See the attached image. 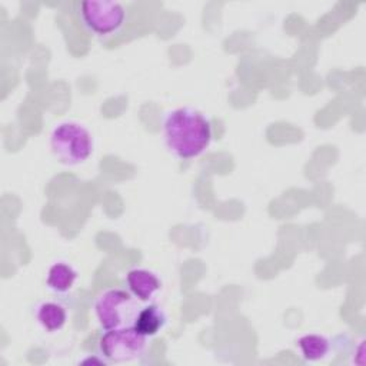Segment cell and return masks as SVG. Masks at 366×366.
<instances>
[{"instance_id": "obj_1", "label": "cell", "mask_w": 366, "mask_h": 366, "mask_svg": "<svg viewBox=\"0 0 366 366\" xmlns=\"http://www.w3.org/2000/svg\"><path fill=\"white\" fill-rule=\"evenodd\" d=\"M162 137L166 149L179 160L202 156L213 140L210 119L193 107L167 110L162 119Z\"/></svg>"}, {"instance_id": "obj_2", "label": "cell", "mask_w": 366, "mask_h": 366, "mask_svg": "<svg viewBox=\"0 0 366 366\" xmlns=\"http://www.w3.org/2000/svg\"><path fill=\"white\" fill-rule=\"evenodd\" d=\"M49 144L56 160L64 166L83 164L94 150L92 132L76 120L57 123L50 132Z\"/></svg>"}, {"instance_id": "obj_3", "label": "cell", "mask_w": 366, "mask_h": 366, "mask_svg": "<svg viewBox=\"0 0 366 366\" xmlns=\"http://www.w3.org/2000/svg\"><path fill=\"white\" fill-rule=\"evenodd\" d=\"M140 307V302L122 287L104 289L93 300V315L102 330L133 326Z\"/></svg>"}, {"instance_id": "obj_4", "label": "cell", "mask_w": 366, "mask_h": 366, "mask_svg": "<svg viewBox=\"0 0 366 366\" xmlns=\"http://www.w3.org/2000/svg\"><path fill=\"white\" fill-rule=\"evenodd\" d=\"M81 26L97 39L116 36L127 21V9L119 1L86 0L79 4Z\"/></svg>"}, {"instance_id": "obj_5", "label": "cell", "mask_w": 366, "mask_h": 366, "mask_svg": "<svg viewBox=\"0 0 366 366\" xmlns=\"http://www.w3.org/2000/svg\"><path fill=\"white\" fill-rule=\"evenodd\" d=\"M150 339L133 326L104 330L99 339V353L109 363H130L140 359L149 349Z\"/></svg>"}, {"instance_id": "obj_6", "label": "cell", "mask_w": 366, "mask_h": 366, "mask_svg": "<svg viewBox=\"0 0 366 366\" xmlns=\"http://www.w3.org/2000/svg\"><path fill=\"white\" fill-rule=\"evenodd\" d=\"M126 289L140 302L152 303L157 299L163 289V282L159 274L146 267H133L124 276Z\"/></svg>"}, {"instance_id": "obj_7", "label": "cell", "mask_w": 366, "mask_h": 366, "mask_svg": "<svg viewBox=\"0 0 366 366\" xmlns=\"http://www.w3.org/2000/svg\"><path fill=\"white\" fill-rule=\"evenodd\" d=\"M34 319L43 330L56 333L66 326L69 320V310L60 300H43L34 309Z\"/></svg>"}, {"instance_id": "obj_8", "label": "cell", "mask_w": 366, "mask_h": 366, "mask_svg": "<svg viewBox=\"0 0 366 366\" xmlns=\"http://www.w3.org/2000/svg\"><path fill=\"white\" fill-rule=\"evenodd\" d=\"M77 279L79 272L73 264L64 260H57L47 269L46 287L57 296H64L73 290Z\"/></svg>"}, {"instance_id": "obj_9", "label": "cell", "mask_w": 366, "mask_h": 366, "mask_svg": "<svg viewBox=\"0 0 366 366\" xmlns=\"http://www.w3.org/2000/svg\"><path fill=\"white\" fill-rule=\"evenodd\" d=\"M167 325V315L162 306L157 303H146L140 307L133 327L144 335L146 337L152 339L160 335Z\"/></svg>"}, {"instance_id": "obj_10", "label": "cell", "mask_w": 366, "mask_h": 366, "mask_svg": "<svg viewBox=\"0 0 366 366\" xmlns=\"http://www.w3.org/2000/svg\"><path fill=\"white\" fill-rule=\"evenodd\" d=\"M300 356L306 362H320L326 359L332 349V342L320 333H306L296 342Z\"/></svg>"}]
</instances>
